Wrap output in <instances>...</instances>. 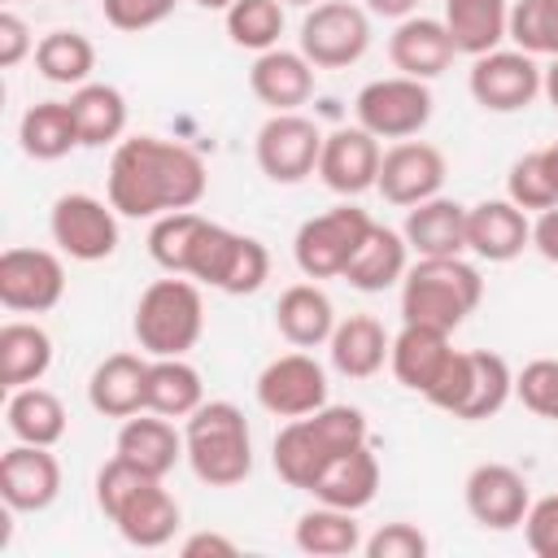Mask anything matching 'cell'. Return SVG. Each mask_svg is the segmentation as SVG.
Masks as SVG:
<instances>
[{
	"label": "cell",
	"instance_id": "obj_1",
	"mask_svg": "<svg viewBox=\"0 0 558 558\" xmlns=\"http://www.w3.org/2000/svg\"><path fill=\"white\" fill-rule=\"evenodd\" d=\"M209 187L201 153L161 135H131L113 144L105 196L122 218H161L174 209H196Z\"/></svg>",
	"mask_w": 558,
	"mask_h": 558
},
{
	"label": "cell",
	"instance_id": "obj_2",
	"mask_svg": "<svg viewBox=\"0 0 558 558\" xmlns=\"http://www.w3.org/2000/svg\"><path fill=\"white\" fill-rule=\"evenodd\" d=\"M371 440V427H366V414L357 405H323L314 414H301V418H288L270 445V466L283 484L292 488H305L318 480V471L353 449V445H366Z\"/></svg>",
	"mask_w": 558,
	"mask_h": 558
},
{
	"label": "cell",
	"instance_id": "obj_3",
	"mask_svg": "<svg viewBox=\"0 0 558 558\" xmlns=\"http://www.w3.org/2000/svg\"><path fill=\"white\" fill-rule=\"evenodd\" d=\"M183 458L209 488H235L253 471V436L235 401H201L183 418Z\"/></svg>",
	"mask_w": 558,
	"mask_h": 558
},
{
	"label": "cell",
	"instance_id": "obj_4",
	"mask_svg": "<svg viewBox=\"0 0 558 558\" xmlns=\"http://www.w3.org/2000/svg\"><path fill=\"white\" fill-rule=\"evenodd\" d=\"M484 301V279L466 257H418L401 279V323L453 331Z\"/></svg>",
	"mask_w": 558,
	"mask_h": 558
},
{
	"label": "cell",
	"instance_id": "obj_5",
	"mask_svg": "<svg viewBox=\"0 0 558 558\" xmlns=\"http://www.w3.org/2000/svg\"><path fill=\"white\" fill-rule=\"evenodd\" d=\"M131 331L140 353L148 357H187L205 331V301L196 279L187 275L153 279L135 301Z\"/></svg>",
	"mask_w": 558,
	"mask_h": 558
},
{
	"label": "cell",
	"instance_id": "obj_6",
	"mask_svg": "<svg viewBox=\"0 0 558 558\" xmlns=\"http://www.w3.org/2000/svg\"><path fill=\"white\" fill-rule=\"evenodd\" d=\"M183 275L205 288H218L227 296H253L270 279V253L257 235H244V231H231V227L205 218L192 240Z\"/></svg>",
	"mask_w": 558,
	"mask_h": 558
},
{
	"label": "cell",
	"instance_id": "obj_7",
	"mask_svg": "<svg viewBox=\"0 0 558 558\" xmlns=\"http://www.w3.org/2000/svg\"><path fill=\"white\" fill-rule=\"evenodd\" d=\"M296 44L314 70H349L371 48V13L353 0H318L301 17Z\"/></svg>",
	"mask_w": 558,
	"mask_h": 558
},
{
	"label": "cell",
	"instance_id": "obj_8",
	"mask_svg": "<svg viewBox=\"0 0 558 558\" xmlns=\"http://www.w3.org/2000/svg\"><path fill=\"white\" fill-rule=\"evenodd\" d=\"M432 109H436L432 87L423 78H410V74L371 78L353 96V118L375 140H414L432 122Z\"/></svg>",
	"mask_w": 558,
	"mask_h": 558
},
{
	"label": "cell",
	"instance_id": "obj_9",
	"mask_svg": "<svg viewBox=\"0 0 558 558\" xmlns=\"http://www.w3.org/2000/svg\"><path fill=\"white\" fill-rule=\"evenodd\" d=\"M371 214L366 209H357V205H336V209H327V214H314V218H305L301 227H296V235H292V257H296V270L305 275V279H336V275H344V266H349V257L357 253V244L366 240V231H371Z\"/></svg>",
	"mask_w": 558,
	"mask_h": 558
},
{
	"label": "cell",
	"instance_id": "obj_10",
	"mask_svg": "<svg viewBox=\"0 0 558 558\" xmlns=\"http://www.w3.org/2000/svg\"><path fill=\"white\" fill-rule=\"evenodd\" d=\"M52 244L70 262H105L118 253V209L92 192H65L48 214Z\"/></svg>",
	"mask_w": 558,
	"mask_h": 558
},
{
	"label": "cell",
	"instance_id": "obj_11",
	"mask_svg": "<svg viewBox=\"0 0 558 558\" xmlns=\"http://www.w3.org/2000/svg\"><path fill=\"white\" fill-rule=\"evenodd\" d=\"M541 78L545 70L536 65L532 52L523 48H493L484 57H471V100L488 113H519L541 96Z\"/></svg>",
	"mask_w": 558,
	"mask_h": 558
},
{
	"label": "cell",
	"instance_id": "obj_12",
	"mask_svg": "<svg viewBox=\"0 0 558 558\" xmlns=\"http://www.w3.org/2000/svg\"><path fill=\"white\" fill-rule=\"evenodd\" d=\"M318 153H323V131L305 113H270L253 140L257 170L283 187L310 179L318 170Z\"/></svg>",
	"mask_w": 558,
	"mask_h": 558
},
{
	"label": "cell",
	"instance_id": "obj_13",
	"mask_svg": "<svg viewBox=\"0 0 558 558\" xmlns=\"http://www.w3.org/2000/svg\"><path fill=\"white\" fill-rule=\"evenodd\" d=\"M65 296V266L52 248L13 244L0 253V305L13 314H48Z\"/></svg>",
	"mask_w": 558,
	"mask_h": 558
},
{
	"label": "cell",
	"instance_id": "obj_14",
	"mask_svg": "<svg viewBox=\"0 0 558 558\" xmlns=\"http://www.w3.org/2000/svg\"><path fill=\"white\" fill-rule=\"evenodd\" d=\"M257 405L275 418H301L327 405V371L314 353L296 349V353H279L275 362L262 366L257 384Z\"/></svg>",
	"mask_w": 558,
	"mask_h": 558
},
{
	"label": "cell",
	"instance_id": "obj_15",
	"mask_svg": "<svg viewBox=\"0 0 558 558\" xmlns=\"http://www.w3.org/2000/svg\"><path fill=\"white\" fill-rule=\"evenodd\" d=\"M462 501H466V514L484 532H514V527H523L532 493H527L523 471H514L510 462H480V466H471V475L462 484Z\"/></svg>",
	"mask_w": 558,
	"mask_h": 558
},
{
	"label": "cell",
	"instance_id": "obj_16",
	"mask_svg": "<svg viewBox=\"0 0 558 558\" xmlns=\"http://www.w3.org/2000/svg\"><path fill=\"white\" fill-rule=\"evenodd\" d=\"M445 174H449V166H445V153H440L436 144H427V140H397V144L384 153V161H379L375 192H379L388 205L410 209V205H418V201L440 196Z\"/></svg>",
	"mask_w": 558,
	"mask_h": 558
},
{
	"label": "cell",
	"instance_id": "obj_17",
	"mask_svg": "<svg viewBox=\"0 0 558 558\" xmlns=\"http://www.w3.org/2000/svg\"><path fill=\"white\" fill-rule=\"evenodd\" d=\"M379 161H384V148L366 126H336V131L323 135V153H318L314 174L336 196H362V192L375 187Z\"/></svg>",
	"mask_w": 558,
	"mask_h": 558
},
{
	"label": "cell",
	"instance_id": "obj_18",
	"mask_svg": "<svg viewBox=\"0 0 558 558\" xmlns=\"http://www.w3.org/2000/svg\"><path fill=\"white\" fill-rule=\"evenodd\" d=\"M0 497L17 514H39L61 497V462L48 445H13L0 458Z\"/></svg>",
	"mask_w": 558,
	"mask_h": 558
},
{
	"label": "cell",
	"instance_id": "obj_19",
	"mask_svg": "<svg viewBox=\"0 0 558 558\" xmlns=\"http://www.w3.org/2000/svg\"><path fill=\"white\" fill-rule=\"evenodd\" d=\"M179 501H174V493L161 484V480H140L118 506H113V514H109V523L118 527V536L126 541V545H135V549H161V545H170L174 541V532H179Z\"/></svg>",
	"mask_w": 558,
	"mask_h": 558
},
{
	"label": "cell",
	"instance_id": "obj_20",
	"mask_svg": "<svg viewBox=\"0 0 558 558\" xmlns=\"http://www.w3.org/2000/svg\"><path fill=\"white\" fill-rule=\"evenodd\" d=\"M523 248H532V218L510 196H488L480 205H466V253L480 262H514Z\"/></svg>",
	"mask_w": 558,
	"mask_h": 558
},
{
	"label": "cell",
	"instance_id": "obj_21",
	"mask_svg": "<svg viewBox=\"0 0 558 558\" xmlns=\"http://www.w3.org/2000/svg\"><path fill=\"white\" fill-rule=\"evenodd\" d=\"M458 48H453V35L445 31L440 17H423V13H410L397 22V31L388 35V61L397 74H410V78H440L449 65H453Z\"/></svg>",
	"mask_w": 558,
	"mask_h": 558
},
{
	"label": "cell",
	"instance_id": "obj_22",
	"mask_svg": "<svg viewBox=\"0 0 558 558\" xmlns=\"http://www.w3.org/2000/svg\"><path fill=\"white\" fill-rule=\"evenodd\" d=\"M248 92L270 113H296L314 96V65L301 48H266L248 65Z\"/></svg>",
	"mask_w": 558,
	"mask_h": 558
},
{
	"label": "cell",
	"instance_id": "obj_23",
	"mask_svg": "<svg viewBox=\"0 0 558 558\" xmlns=\"http://www.w3.org/2000/svg\"><path fill=\"white\" fill-rule=\"evenodd\" d=\"M449 357H453L449 331L423 327V323H401V331L392 336V349H388V371L397 375L401 388L427 397L432 384L440 379V371L449 366Z\"/></svg>",
	"mask_w": 558,
	"mask_h": 558
},
{
	"label": "cell",
	"instance_id": "obj_24",
	"mask_svg": "<svg viewBox=\"0 0 558 558\" xmlns=\"http://www.w3.org/2000/svg\"><path fill=\"white\" fill-rule=\"evenodd\" d=\"M410 253L418 257H462L466 253V205L453 196H432L405 209L401 227Z\"/></svg>",
	"mask_w": 558,
	"mask_h": 558
},
{
	"label": "cell",
	"instance_id": "obj_25",
	"mask_svg": "<svg viewBox=\"0 0 558 558\" xmlns=\"http://www.w3.org/2000/svg\"><path fill=\"white\" fill-rule=\"evenodd\" d=\"M113 453L126 458L131 466L166 480L179 466V458H183V432H174V423L166 414L140 410V414L122 418L118 440H113Z\"/></svg>",
	"mask_w": 558,
	"mask_h": 558
},
{
	"label": "cell",
	"instance_id": "obj_26",
	"mask_svg": "<svg viewBox=\"0 0 558 558\" xmlns=\"http://www.w3.org/2000/svg\"><path fill=\"white\" fill-rule=\"evenodd\" d=\"M148 353H109L87 379V405L105 418H131L144 410Z\"/></svg>",
	"mask_w": 558,
	"mask_h": 558
},
{
	"label": "cell",
	"instance_id": "obj_27",
	"mask_svg": "<svg viewBox=\"0 0 558 558\" xmlns=\"http://www.w3.org/2000/svg\"><path fill=\"white\" fill-rule=\"evenodd\" d=\"M310 493H314V501H327V506H340V510H366L379 493V458L371 453V440L336 453L318 471Z\"/></svg>",
	"mask_w": 558,
	"mask_h": 558
},
{
	"label": "cell",
	"instance_id": "obj_28",
	"mask_svg": "<svg viewBox=\"0 0 558 558\" xmlns=\"http://www.w3.org/2000/svg\"><path fill=\"white\" fill-rule=\"evenodd\" d=\"M336 305L318 283H292L275 301V327L292 349H318L336 331Z\"/></svg>",
	"mask_w": 558,
	"mask_h": 558
},
{
	"label": "cell",
	"instance_id": "obj_29",
	"mask_svg": "<svg viewBox=\"0 0 558 558\" xmlns=\"http://www.w3.org/2000/svg\"><path fill=\"white\" fill-rule=\"evenodd\" d=\"M405 270H410V244H405V235L392 231V227H384V222H371L366 240L357 244V253L349 257V266H344L340 279H349V288H357V292H384V288L401 283Z\"/></svg>",
	"mask_w": 558,
	"mask_h": 558
},
{
	"label": "cell",
	"instance_id": "obj_30",
	"mask_svg": "<svg viewBox=\"0 0 558 558\" xmlns=\"http://www.w3.org/2000/svg\"><path fill=\"white\" fill-rule=\"evenodd\" d=\"M388 349H392V336L371 314L340 318L336 331H331V340H327V357H331V366L344 379H371V375H379L384 362H388Z\"/></svg>",
	"mask_w": 558,
	"mask_h": 558
},
{
	"label": "cell",
	"instance_id": "obj_31",
	"mask_svg": "<svg viewBox=\"0 0 558 558\" xmlns=\"http://www.w3.org/2000/svg\"><path fill=\"white\" fill-rule=\"evenodd\" d=\"M514 397V371L501 353L493 349H466V384L453 405V418L462 423H484L501 414V405Z\"/></svg>",
	"mask_w": 558,
	"mask_h": 558
},
{
	"label": "cell",
	"instance_id": "obj_32",
	"mask_svg": "<svg viewBox=\"0 0 558 558\" xmlns=\"http://www.w3.org/2000/svg\"><path fill=\"white\" fill-rule=\"evenodd\" d=\"M453 48L466 57H484L510 39V0H445L440 13Z\"/></svg>",
	"mask_w": 558,
	"mask_h": 558
},
{
	"label": "cell",
	"instance_id": "obj_33",
	"mask_svg": "<svg viewBox=\"0 0 558 558\" xmlns=\"http://www.w3.org/2000/svg\"><path fill=\"white\" fill-rule=\"evenodd\" d=\"M4 427L13 440L22 445H57L70 427V414L61 405L57 392L39 388V384H26V388H13L9 401H4Z\"/></svg>",
	"mask_w": 558,
	"mask_h": 558
},
{
	"label": "cell",
	"instance_id": "obj_34",
	"mask_svg": "<svg viewBox=\"0 0 558 558\" xmlns=\"http://www.w3.org/2000/svg\"><path fill=\"white\" fill-rule=\"evenodd\" d=\"M48 366H52V336L39 323L13 318L0 327V388L4 392L39 384Z\"/></svg>",
	"mask_w": 558,
	"mask_h": 558
},
{
	"label": "cell",
	"instance_id": "obj_35",
	"mask_svg": "<svg viewBox=\"0 0 558 558\" xmlns=\"http://www.w3.org/2000/svg\"><path fill=\"white\" fill-rule=\"evenodd\" d=\"M70 113L83 148L118 144L126 131V96L113 83H83L70 92Z\"/></svg>",
	"mask_w": 558,
	"mask_h": 558
},
{
	"label": "cell",
	"instance_id": "obj_36",
	"mask_svg": "<svg viewBox=\"0 0 558 558\" xmlns=\"http://www.w3.org/2000/svg\"><path fill=\"white\" fill-rule=\"evenodd\" d=\"M292 541L301 554H314V558H344V554H362V523H357V510H340V506H327L318 501L314 510H305L292 527Z\"/></svg>",
	"mask_w": 558,
	"mask_h": 558
},
{
	"label": "cell",
	"instance_id": "obj_37",
	"mask_svg": "<svg viewBox=\"0 0 558 558\" xmlns=\"http://www.w3.org/2000/svg\"><path fill=\"white\" fill-rule=\"evenodd\" d=\"M17 144L31 161H61L78 144V126L70 113V100H39L17 122Z\"/></svg>",
	"mask_w": 558,
	"mask_h": 558
},
{
	"label": "cell",
	"instance_id": "obj_38",
	"mask_svg": "<svg viewBox=\"0 0 558 558\" xmlns=\"http://www.w3.org/2000/svg\"><path fill=\"white\" fill-rule=\"evenodd\" d=\"M201 401H205V384L187 357H148L144 410L166 414V418H187Z\"/></svg>",
	"mask_w": 558,
	"mask_h": 558
},
{
	"label": "cell",
	"instance_id": "obj_39",
	"mask_svg": "<svg viewBox=\"0 0 558 558\" xmlns=\"http://www.w3.org/2000/svg\"><path fill=\"white\" fill-rule=\"evenodd\" d=\"M35 70L57 87H83L96 70V44L83 31H48L35 44Z\"/></svg>",
	"mask_w": 558,
	"mask_h": 558
},
{
	"label": "cell",
	"instance_id": "obj_40",
	"mask_svg": "<svg viewBox=\"0 0 558 558\" xmlns=\"http://www.w3.org/2000/svg\"><path fill=\"white\" fill-rule=\"evenodd\" d=\"M227 39L235 48H248V52H266V48H279V35H283V0H235L227 13Z\"/></svg>",
	"mask_w": 558,
	"mask_h": 558
},
{
	"label": "cell",
	"instance_id": "obj_41",
	"mask_svg": "<svg viewBox=\"0 0 558 558\" xmlns=\"http://www.w3.org/2000/svg\"><path fill=\"white\" fill-rule=\"evenodd\" d=\"M201 222H205V218H201L196 209H174V214L153 218V227H148V257H153L166 275H183Z\"/></svg>",
	"mask_w": 558,
	"mask_h": 558
},
{
	"label": "cell",
	"instance_id": "obj_42",
	"mask_svg": "<svg viewBox=\"0 0 558 558\" xmlns=\"http://www.w3.org/2000/svg\"><path fill=\"white\" fill-rule=\"evenodd\" d=\"M510 39L532 57H558V0H514Z\"/></svg>",
	"mask_w": 558,
	"mask_h": 558
},
{
	"label": "cell",
	"instance_id": "obj_43",
	"mask_svg": "<svg viewBox=\"0 0 558 558\" xmlns=\"http://www.w3.org/2000/svg\"><path fill=\"white\" fill-rule=\"evenodd\" d=\"M506 196H510L519 209H527V214H541V209H554V205H558V183H554V174H549L541 148H536V153H523V157L510 166V174H506Z\"/></svg>",
	"mask_w": 558,
	"mask_h": 558
},
{
	"label": "cell",
	"instance_id": "obj_44",
	"mask_svg": "<svg viewBox=\"0 0 558 558\" xmlns=\"http://www.w3.org/2000/svg\"><path fill=\"white\" fill-rule=\"evenodd\" d=\"M514 397L536 418L558 423V357H536L514 375Z\"/></svg>",
	"mask_w": 558,
	"mask_h": 558
},
{
	"label": "cell",
	"instance_id": "obj_45",
	"mask_svg": "<svg viewBox=\"0 0 558 558\" xmlns=\"http://www.w3.org/2000/svg\"><path fill=\"white\" fill-rule=\"evenodd\" d=\"M179 0H100V13L113 31L122 35H140V31H153L161 26L170 13H174Z\"/></svg>",
	"mask_w": 558,
	"mask_h": 558
},
{
	"label": "cell",
	"instance_id": "obj_46",
	"mask_svg": "<svg viewBox=\"0 0 558 558\" xmlns=\"http://www.w3.org/2000/svg\"><path fill=\"white\" fill-rule=\"evenodd\" d=\"M427 549H432V541H427L414 523H405V519L384 523L375 536L362 541V554H366V558H423Z\"/></svg>",
	"mask_w": 558,
	"mask_h": 558
},
{
	"label": "cell",
	"instance_id": "obj_47",
	"mask_svg": "<svg viewBox=\"0 0 558 558\" xmlns=\"http://www.w3.org/2000/svg\"><path fill=\"white\" fill-rule=\"evenodd\" d=\"M523 541L536 558H558V493H545L523 514Z\"/></svg>",
	"mask_w": 558,
	"mask_h": 558
},
{
	"label": "cell",
	"instance_id": "obj_48",
	"mask_svg": "<svg viewBox=\"0 0 558 558\" xmlns=\"http://www.w3.org/2000/svg\"><path fill=\"white\" fill-rule=\"evenodd\" d=\"M31 52H35L31 26H26L13 9H0V65H4V70H13V65H22Z\"/></svg>",
	"mask_w": 558,
	"mask_h": 558
},
{
	"label": "cell",
	"instance_id": "obj_49",
	"mask_svg": "<svg viewBox=\"0 0 558 558\" xmlns=\"http://www.w3.org/2000/svg\"><path fill=\"white\" fill-rule=\"evenodd\" d=\"M235 541L231 536H222V532H192L183 545H179V554L183 558H209V554H218V558H235Z\"/></svg>",
	"mask_w": 558,
	"mask_h": 558
},
{
	"label": "cell",
	"instance_id": "obj_50",
	"mask_svg": "<svg viewBox=\"0 0 558 558\" xmlns=\"http://www.w3.org/2000/svg\"><path fill=\"white\" fill-rule=\"evenodd\" d=\"M532 248L558 266V205L554 209H541L536 222H532Z\"/></svg>",
	"mask_w": 558,
	"mask_h": 558
},
{
	"label": "cell",
	"instance_id": "obj_51",
	"mask_svg": "<svg viewBox=\"0 0 558 558\" xmlns=\"http://www.w3.org/2000/svg\"><path fill=\"white\" fill-rule=\"evenodd\" d=\"M362 4H366V13L392 17V22H401V17H410V13L418 9V0H362Z\"/></svg>",
	"mask_w": 558,
	"mask_h": 558
},
{
	"label": "cell",
	"instance_id": "obj_52",
	"mask_svg": "<svg viewBox=\"0 0 558 558\" xmlns=\"http://www.w3.org/2000/svg\"><path fill=\"white\" fill-rule=\"evenodd\" d=\"M541 92H545V100L554 105V113H558V57L545 65V78H541Z\"/></svg>",
	"mask_w": 558,
	"mask_h": 558
},
{
	"label": "cell",
	"instance_id": "obj_53",
	"mask_svg": "<svg viewBox=\"0 0 558 558\" xmlns=\"http://www.w3.org/2000/svg\"><path fill=\"white\" fill-rule=\"evenodd\" d=\"M545 153V166H549V174H554V183H558V140L549 144V148H541Z\"/></svg>",
	"mask_w": 558,
	"mask_h": 558
},
{
	"label": "cell",
	"instance_id": "obj_54",
	"mask_svg": "<svg viewBox=\"0 0 558 558\" xmlns=\"http://www.w3.org/2000/svg\"><path fill=\"white\" fill-rule=\"evenodd\" d=\"M192 4H201V9H218V13H227L235 0H192Z\"/></svg>",
	"mask_w": 558,
	"mask_h": 558
},
{
	"label": "cell",
	"instance_id": "obj_55",
	"mask_svg": "<svg viewBox=\"0 0 558 558\" xmlns=\"http://www.w3.org/2000/svg\"><path fill=\"white\" fill-rule=\"evenodd\" d=\"M283 4H301V9H314L318 0H283Z\"/></svg>",
	"mask_w": 558,
	"mask_h": 558
}]
</instances>
